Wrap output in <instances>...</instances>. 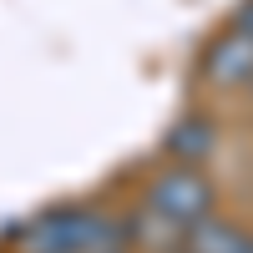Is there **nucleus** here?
Returning a JSON list of instances; mask_svg holds the SVG:
<instances>
[{"label": "nucleus", "mask_w": 253, "mask_h": 253, "mask_svg": "<svg viewBox=\"0 0 253 253\" xmlns=\"http://www.w3.org/2000/svg\"><path fill=\"white\" fill-rule=\"evenodd\" d=\"M177 253H253V228L213 208L208 218H198V223L182 233Z\"/></svg>", "instance_id": "39448f33"}, {"label": "nucleus", "mask_w": 253, "mask_h": 253, "mask_svg": "<svg viewBox=\"0 0 253 253\" xmlns=\"http://www.w3.org/2000/svg\"><path fill=\"white\" fill-rule=\"evenodd\" d=\"M243 96H248V101H253V86H248V91H243Z\"/></svg>", "instance_id": "0eeeda50"}, {"label": "nucleus", "mask_w": 253, "mask_h": 253, "mask_svg": "<svg viewBox=\"0 0 253 253\" xmlns=\"http://www.w3.org/2000/svg\"><path fill=\"white\" fill-rule=\"evenodd\" d=\"M157 152H162L167 162H203V167H208V157L218 152V117L203 112V107L172 117V122H167V132H162V147H157Z\"/></svg>", "instance_id": "20e7f679"}, {"label": "nucleus", "mask_w": 253, "mask_h": 253, "mask_svg": "<svg viewBox=\"0 0 253 253\" xmlns=\"http://www.w3.org/2000/svg\"><path fill=\"white\" fill-rule=\"evenodd\" d=\"M198 76L208 81L213 91H248L253 86V36H243L238 26H228L218 31L213 41L203 46L198 56Z\"/></svg>", "instance_id": "7ed1b4c3"}, {"label": "nucleus", "mask_w": 253, "mask_h": 253, "mask_svg": "<svg viewBox=\"0 0 253 253\" xmlns=\"http://www.w3.org/2000/svg\"><path fill=\"white\" fill-rule=\"evenodd\" d=\"M228 26H238L243 36H253V0H243V5L233 10V20H228Z\"/></svg>", "instance_id": "423d86ee"}, {"label": "nucleus", "mask_w": 253, "mask_h": 253, "mask_svg": "<svg viewBox=\"0 0 253 253\" xmlns=\"http://www.w3.org/2000/svg\"><path fill=\"white\" fill-rule=\"evenodd\" d=\"M218 208V182L203 162H167L152 167V177H142V193L132 208V248L147 243H162L177 253L182 233L193 228L198 218H208Z\"/></svg>", "instance_id": "f257e3e1"}, {"label": "nucleus", "mask_w": 253, "mask_h": 253, "mask_svg": "<svg viewBox=\"0 0 253 253\" xmlns=\"http://www.w3.org/2000/svg\"><path fill=\"white\" fill-rule=\"evenodd\" d=\"M5 248L10 253H132V218L91 198H61L20 218Z\"/></svg>", "instance_id": "f03ea898"}]
</instances>
